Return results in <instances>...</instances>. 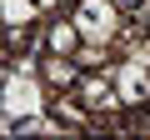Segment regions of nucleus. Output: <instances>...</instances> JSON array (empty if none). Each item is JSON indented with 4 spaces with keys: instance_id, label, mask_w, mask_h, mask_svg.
<instances>
[{
    "instance_id": "f03ea898",
    "label": "nucleus",
    "mask_w": 150,
    "mask_h": 140,
    "mask_svg": "<svg viewBox=\"0 0 150 140\" xmlns=\"http://www.w3.org/2000/svg\"><path fill=\"white\" fill-rule=\"evenodd\" d=\"M65 15L75 20L80 40H95V45H115V35L125 25V10L115 5V0H75Z\"/></svg>"
},
{
    "instance_id": "f257e3e1",
    "label": "nucleus",
    "mask_w": 150,
    "mask_h": 140,
    "mask_svg": "<svg viewBox=\"0 0 150 140\" xmlns=\"http://www.w3.org/2000/svg\"><path fill=\"white\" fill-rule=\"evenodd\" d=\"M0 80H5V115H35L50 110V85L40 80V70H15V65H0Z\"/></svg>"
},
{
    "instance_id": "7ed1b4c3",
    "label": "nucleus",
    "mask_w": 150,
    "mask_h": 140,
    "mask_svg": "<svg viewBox=\"0 0 150 140\" xmlns=\"http://www.w3.org/2000/svg\"><path fill=\"white\" fill-rule=\"evenodd\" d=\"M75 95L90 105V115L125 110V100H120V90H115V80H110V70H85V75H80V85H75Z\"/></svg>"
},
{
    "instance_id": "39448f33",
    "label": "nucleus",
    "mask_w": 150,
    "mask_h": 140,
    "mask_svg": "<svg viewBox=\"0 0 150 140\" xmlns=\"http://www.w3.org/2000/svg\"><path fill=\"white\" fill-rule=\"evenodd\" d=\"M80 60L75 55H50V50H40V80L50 85V90H75L80 85Z\"/></svg>"
},
{
    "instance_id": "20e7f679",
    "label": "nucleus",
    "mask_w": 150,
    "mask_h": 140,
    "mask_svg": "<svg viewBox=\"0 0 150 140\" xmlns=\"http://www.w3.org/2000/svg\"><path fill=\"white\" fill-rule=\"evenodd\" d=\"M110 80H115V90H120L125 105H150V65L120 55V60L110 65Z\"/></svg>"
},
{
    "instance_id": "423d86ee",
    "label": "nucleus",
    "mask_w": 150,
    "mask_h": 140,
    "mask_svg": "<svg viewBox=\"0 0 150 140\" xmlns=\"http://www.w3.org/2000/svg\"><path fill=\"white\" fill-rule=\"evenodd\" d=\"M115 5H120V10H125V15H135V10H140V5H145V0H115Z\"/></svg>"
}]
</instances>
